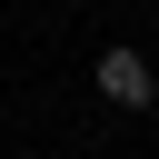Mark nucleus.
I'll use <instances>...</instances> for the list:
<instances>
[{"mask_svg":"<svg viewBox=\"0 0 159 159\" xmlns=\"http://www.w3.org/2000/svg\"><path fill=\"white\" fill-rule=\"evenodd\" d=\"M149 89H159V80H149V60H139V50H99V99L149 109Z\"/></svg>","mask_w":159,"mask_h":159,"instance_id":"nucleus-1","label":"nucleus"}]
</instances>
